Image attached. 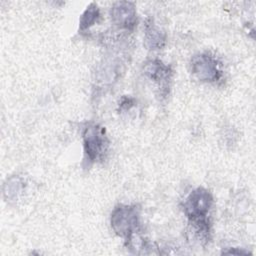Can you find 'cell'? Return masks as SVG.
I'll return each instance as SVG.
<instances>
[{
  "mask_svg": "<svg viewBox=\"0 0 256 256\" xmlns=\"http://www.w3.org/2000/svg\"><path fill=\"white\" fill-rule=\"evenodd\" d=\"M83 146L87 160L96 162L103 158L108 147L105 129L97 124H89L83 131Z\"/></svg>",
  "mask_w": 256,
  "mask_h": 256,
  "instance_id": "obj_3",
  "label": "cell"
},
{
  "mask_svg": "<svg viewBox=\"0 0 256 256\" xmlns=\"http://www.w3.org/2000/svg\"><path fill=\"white\" fill-rule=\"evenodd\" d=\"M144 73L153 81L158 83L161 88L165 89L168 87L172 71L169 66L164 65L161 61L153 60L146 63L144 67Z\"/></svg>",
  "mask_w": 256,
  "mask_h": 256,
  "instance_id": "obj_6",
  "label": "cell"
},
{
  "mask_svg": "<svg viewBox=\"0 0 256 256\" xmlns=\"http://www.w3.org/2000/svg\"><path fill=\"white\" fill-rule=\"evenodd\" d=\"M140 211L136 205H119L111 215V226L121 237L131 242L132 236L139 227Z\"/></svg>",
  "mask_w": 256,
  "mask_h": 256,
  "instance_id": "obj_2",
  "label": "cell"
},
{
  "mask_svg": "<svg viewBox=\"0 0 256 256\" xmlns=\"http://www.w3.org/2000/svg\"><path fill=\"white\" fill-rule=\"evenodd\" d=\"M191 71L201 81L214 82L221 76L217 60L208 53H201L191 60Z\"/></svg>",
  "mask_w": 256,
  "mask_h": 256,
  "instance_id": "obj_4",
  "label": "cell"
},
{
  "mask_svg": "<svg viewBox=\"0 0 256 256\" xmlns=\"http://www.w3.org/2000/svg\"><path fill=\"white\" fill-rule=\"evenodd\" d=\"M99 18V9L97 5L90 4L80 18V29L85 30L91 27Z\"/></svg>",
  "mask_w": 256,
  "mask_h": 256,
  "instance_id": "obj_8",
  "label": "cell"
},
{
  "mask_svg": "<svg viewBox=\"0 0 256 256\" xmlns=\"http://www.w3.org/2000/svg\"><path fill=\"white\" fill-rule=\"evenodd\" d=\"M212 196L204 188H197L192 191L184 203V210L189 220L197 228L198 232H208V214L212 206Z\"/></svg>",
  "mask_w": 256,
  "mask_h": 256,
  "instance_id": "obj_1",
  "label": "cell"
},
{
  "mask_svg": "<svg viewBox=\"0 0 256 256\" xmlns=\"http://www.w3.org/2000/svg\"><path fill=\"white\" fill-rule=\"evenodd\" d=\"M145 44L149 49H161L165 44V34L152 22L145 25Z\"/></svg>",
  "mask_w": 256,
  "mask_h": 256,
  "instance_id": "obj_7",
  "label": "cell"
},
{
  "mask_svg": "<svg viewBox=\"0 0 256 256\" xmlns=\"http://www.w3.org/2000/svg\"><path fill=\"white\" fill-rule=\"evenodd\" d=\"M111 18L118 27L133 29L136 23V10L130 2H117L111 9Z\"/></svg>",
  "mask_w": 256,
  "mask_h": 256,
  "instance_id": "obj_5",
  "label": "cell"
}]
</instances>
